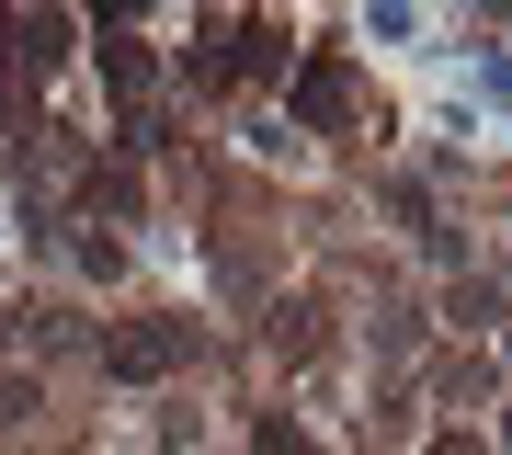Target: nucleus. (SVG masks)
<instances>
[{"label": "nucleus", "instance_id": "obj_4", "mask_svg": "<svg viewBox=\"0 0 512 455\" xmlns=\"http://www.w3.org/2000/svg\"><path fill=\"white\" fill-rule=\"evenodd\" d=\"M103 80L126 91V103H148V91H160V57L148 46H103Z\"/></svg>", "mask_w": 512, "mask_h": 455}, {"label": "nucleus", "instance_id": "obj_3", "mask_svg": "<svg viewBox=\"0 0 512 455\" xmlns=\"http://www.w3.org/2000/svg\"><path fill=\"white\" fill-rule=\"evenodd\" d=\"M262 342H274L285 364H308V353L330 342V330H319V308H308V296H285V308H274V319H262Z\"/></svg>", "mask_w": 512, "mask_h": 455}, {"label": "nucleus", "instance_id": "obj_2", "mask_svg": "<svg viewBox=\"0 0 512 455\" xmlns=\"http://www.w3.org/2000/svg\"><path fill=\"white\" fill-rule=\"evenodd\" d=\"M353 114V57H308V69H296V126H342Z\"/></svg>", "mask_w": 512, "mask_h": 455}, {"label": "nucleus", "instance_id": "obj_6", "mask_svg": "<svg viewBox=\"0 0 512 455\" xmlns=\"http://www.w3.org/2000/svg\"><path fill=\"white\" fill-rule=\"evenodd\" d=\"M23 410H35V387H23V376H0V433H12Z\"/></svg>", "mask_w": 512, "mask_h": 455}, {"label": "nucleus", "instance_id": "obj_7", "mask_svg": "<svg viewBox=\"0 0 512 455\" xmlns=\"http://www.w3.org/2000/svg\"><path fill=\"white\" fill-rule=\"evenodd\" d=\"M433 455H490V444H478V433H433Z\"/></svg>", "mask_w": 512, "mask_h": 455}, {"label": "nucleus", "instance_id": "obj_1", "mask_svg": "<svg viewBox=\"0 0 512 455\" xmlns=\"http://www.w3.org/2000/svg\"><path fill=\"white\" fill-rule=\"evenodd\" d=\"M183 353H194V319H126V330H103V376L114 387H160Z\"/></svg>", "mask_w": 512, "mask_h": 455}, {"label": "nucleus", "instance_id": "obj_8", "mask_svg": "<svg viewBox=\"0 0 512 455\" xmlns=\"http://www.w3.org/2000/svg\"><path fill=\"white\" fill-rule=\"evenodd\" d=\"M0 342H12V330H0Z\"/></svg>", "mask_w": 512, "mask_h": 455}, {"label": "nucleus", "instance_id": "obj_5", "mask_svg": "<svg viewBox=\"0 0 512 455\" xmlns=\"http://www.w3.org/2000/svg\"><path fill=\"white\" fill-rule=\"evenodd\" d=\"M251 455H319V433H308V421H285V410H262V433H251Z\"/></svg>", "mask_w": 512, "mask_h": 455}, {"label": "nucleus", "instance_id": "obj_9", "mask_svg": "<svg viewBox=\"0 0 512 455\" xmlns=\"http://www.w3.org/2000/svg\"><path fill=\"white\" fill-rule=\"evenodd\" d=\"M501 444H512V433H501Z\"/></svg>", "mask_w": 512, "mask_h": 455}]
</instances>
